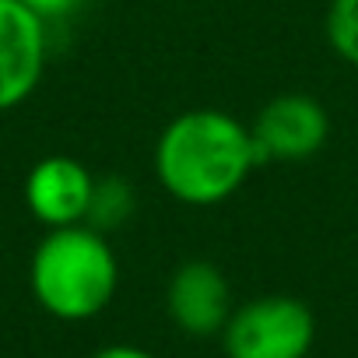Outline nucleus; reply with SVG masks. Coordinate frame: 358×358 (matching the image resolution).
Wrapping results in <instances>:
<instances>
[{"mask_svg": "<svg viewBox=\"0 0 358 358\" xmlns=\"http://www.w3.org/2000/svg\"><path fill=\"white\" fill-rule=\"evenodd\" d=\"M323 32L330 50L344 64L358 67V0H330Z\"/></svg>", "mask_w": 358, "mask_h": 358, "instance_id": "obj_9", "label": "nucleus"}, {"mask_svg": "<svg viewBox=\"0 0 358 358\" xmlns=\"http://www.w3.org/2000/svg\"><path fill=\"white\" fill-rule=\"evenodd\" d=\"M253 144L264 162H306L330 141V113L306 92H285L264 102L253 127Z\"/></svg>", "mask_w": 358, "mask_h": 358, "instance_id": "obj_4", "label": "nucleus"}, {"mask_svg": "<svg viewBox=\"0 0 358 358\" xmlns=\"http://www.w3.org/2000/svg\"><path fill=\"white\" fill-rule=\"evenodd\" d=\"M22 4L50 25V22H60V18L74 15V11L81 8V0H22Z\"/></svg>", "mask_w": 358, "mask_h": 358, "instance_id": "obj_10", "label": "nucleus"}, {"mask_svg": "<svg viewBox=\"0 0 358 358\" xmlns=\"http://www.w3.org/2000/svg\"><path fill=\"white\" fill-rule=\"evenodd\" d=\"M165 309L172 323L190 337H215L232 316V292L225 274L208 260L179 264L165 288Z\"/></svg>", "mask_w": 358, "mask_h": 358, "instance_id": "obj_7", "label": "nucleus"}, {"mask_svg": "<svg viewBox=\"0 0 358 358\" xmlns=\"http://www.w3.org/2000/svg\"><path fill=\"white\" fill-rule=\"evenodd\" d=\"M95 176L71 155H46L25 176V208L43 229L81 225L88 218Z\"/></svg>", "mask_w": 358, "mask_h": 358, "instance_id": "obj_6", "label": "nucleus"}, {"mask_svg": "<svg viewBox=\"0 0 358 358\" xmlns=\"http://www.w3.org/2000/svg\"><path fill=\"white\" fill-rule=\"evenodd\" d=\"M92 358H155V355L134 344H109V348H99Z\"/></svg>", "mask_w": 358, "mask_h": 358, "instance_id": "obj_11", "label": "nucleus"}, {"mask_svg": "<svg viewBox=\"0 0 358 358\" xmlns=\"http://www.w3.org/2000/svg\"><path fill=\"white\" fill-rule=\"evenodd\" d=\"M260 165L250 127L225 109H187L155 141V176L162 190L187 208H215L243 190Z\"/></svg>", "mask_w": 358, "mask_h": 358, "instance_id": "obj_1", "label": "nucleus"}, {"mask_svg": "<svg viewBox=\"0 0 358 358\" xmlns=\"http://www.w3.org/2000/svg\"><path fill=\"white\" fill-rule=\"evenodd\" d=\"M316 341L313 309L292 295H260L232 309L222 327L229 358H306Z\"/></svg>", "mask_w": 358, "mask_h": 358, "instance_id": "obj_3", "label": "nucleus"}, {"mask_svg": "<svg viewBox=\"0 0 358 358\" xmlns=\"http://www.w3.org/2000/svg\"><path fill=\"white\" fill-rule=\"evenodd\" d=\"M50 25L22 0H0V113L18 109L43 81Z\"/></svg>", "mask_w": 358, "mask_h": 358, "instance_id": "obj_5", "label": "nucleus"}, {"mask_svg": "<svg viewBox=\"0 0 358 358\" xmlns=\"http://www.w3.org/2000/svg\"><path fill=\"white\" fill-rule=\"evenodd\" d=\"M134 211H137V190L127 183L123 176H95V190H92V204H88L85 225H92V229L109 236L120 225H127Z\"/></svg>", "mask_w": 358, "mask_h": 358, "instance_id": "obj_8", "label": "nucleus"}, {"mask_svg": "<svg viewBox=\"0 0 358 358\" xmlns=\"http://www.w3.org/2000/svg\"><path fill=\"white\" fill-rule=\"evenodd\" d=\"M29 285L36 302L50 316L81 323L99 316L113 302L120 285V264L106 232L85 222L46 229L29 264Z\"/></svg>", "mask_w": 358, "mask_h": 358, "instance_id": "obj_2", "label": "nucleus"}]
</instances>
